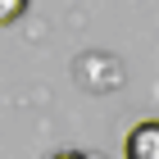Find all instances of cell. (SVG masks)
<instances>
[{
	"instance_id": "obj_4",
	"label": "cell",
	"mask_w": 159,
	"mask_h": 159,
	"mask_svg": "<svg viewBox=\"0 0 159 159\" xmlns=\"http://www.w3.org/2000/svg\"><path fill=\"white\" fill-rule=\"evenodd\" d=\"M50 159H91V155H82V150H59V155H50Z\"/></svg>"
},
{
	"instance_id": "obj_3",
	"label": "cell",
	"mask_w": 159,
	"mask_h": 159,
	"mask_svg": "<svg viewBox=\"0 0 159 159\" xmlns=\"http://www.w3.org/2000/svg\"><path fill=\"white\" fill-rule=\"evenodd\" d=\"M23 14H27V0H0V27L18 23Z\"/></svg>"
},
{
	"instance_id": "obj_1",
	"label": "cell",
	"mask_w": 159,
	"mask_h": 159,
	"mask_svg": "<svg viewBox=\"0 0 159 159\" xmlns=\"http://www.w3.org/2000/svg\"><path fill=\"white\" fill-rule=\"evenodd\" d=\"M77 77L86 82V91H109L123 82V64L114 55H86V59H77Z\"/></svg>"
},
{
	"instance_id": "obj_2",
	"label": "cell",
	"mask_w": 159,
	"mask_h": 159,
	"mask_svg": "<svg viewBox=\"0 0 159 159\" xmlns=\"http://www.w3.org/2000/svg\"><path fill=\"white\" fill-rule=\"evenodd\" d=\"M123 159H159V118H141L123 141Z\"/></svg>"
}]
</instances>
